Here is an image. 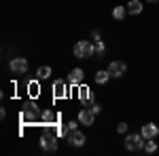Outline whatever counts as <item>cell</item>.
<instances>
[{"instance_id": "cell-1", "label": "cell", "mask_w": 159, "mask_h": 156, "mask_svg": "<svg viewBox=\"0 0 159 156\" xmlns=\"http://www.w3.org/2000/svg\"><path fill=\"white\" fill-rule=\"evenodd\" d=\"M72 53H74L76 59H89V57L96 55V47H93L89 40H79V42L74 44Z\"/></svg>"}, {"instance_id": "cell-2", "label": "cell", "mask_w": 159, "mask_h": 156, "mask_svg": "<svg viewBox=\"0 0 159 156\" xmlns=\"http://www.w3.org/2000/svg\"><path fill=\"white\" fill-rule=\"evenodd\" d=\"M144 148V135L142 133H129L125 137V150L129 152H140Z\"/></svg>"}, {"instance_id": "cell-3", "label": "cell", "mask_w": 159, "mask_h": 156, "mask_svg": "<svg viewBox=\"0 0 159 156\" xmlns=\"http://www.w3.org/2000/svg\"><path fill=\"white\" fill-rule=\"evenodd\" d=\"M40 148L45 150V152H55L57 150V135H53V133H43V137H40Z\"/></svg>"}, {"instance_id": "cell-4", "label": "cell", "mask_w": 159, "mask_h": 156, "mask_svg": "<svg viewBox=\"0 0 159 156\" xmlns=\"http://www.w3.org/2000/svg\"><path fill=\"white\" fill-rule=\"evenodd\" d=\"M9 68H11L13 74H25L28 68H30V63H28L25 57H13L11 63H9Z\"/></svg>"}, {"instance_id": "cell-5", "label": "cell", "mask_w": 159, "mask_h": 156, "mask_svg": "<svg viewBox=\"0 0 159 156\" xmlns=\"http://www.w3.org/2000/svg\"><path fill=\"white\" fill-rule=\"evenodd\" d=\"M106 70H108L110 78H121L123 74H125V70H127V65H125L123 61H110Z\"/></svg>"}, {"instance_id": "cell-6", "label": "cell", "mask_w": 159, "mask_h": 156, "mask_svg": "<svg viewBox=\"0 0 159 156\" xmlns=\"http://www.w3.org/2000/svg\"><path fill=\"white\" fill-rule=\"evenodd\" d=\"M83 80H85V72H83L81 68H74L72 72L68 74V84H70V86H81Z\"/></svg>"}, {"instance_id": "cell-7", "label": "cell", "mask_w": 159, "mask_h": 156, "mask_svg": "<svg viewBox=\"0 0 159 156\" xmlns=\"http://www.w3.org/2000/svg\"><path fill=\"white\" fill-rule=\"evenodd\" d=\"M85 141H87V137L81 131L74 129V131L68 133V144L72 145V148H81V145H85Z\"/></svg>"}, {"instance_id": "cell-8", "label": "cell", "mask_w": 159, "mask_h": 156, "mask_svg": "<svg viewBox=\"0 0 159 156\" xmlns=\"http://www.w3.org/2000/svg\"><path fill=\"white\" fill-rule=\"evenodd\" d=\"M93 120H96V114H93V110H91V108H83L81 112H79V122H81V124L91 127Z\"/></svg>"}, {"instance_id": "cell-9", "label": "cell", "mask_w": 159, "mask_h": 156, "mask_svg": "<svg viewBox=\"0 0 159 156\" xmlns=\"http://www.w3.org/2000/svg\"><path fill=\"white\" fill-rule=\"evenodd\" d=\"M53 97H55V99H64V97H68V82H64V80H55V82H53Z\"/></svg>"}, {"instance_id": "cell-10", "label": "cell", "mask_w": 159, "mask_h": 156, "mask_svg": "<svg viewBox=\"0 0 159 156\" xmlns=\"http://www.w3.org/2000/svg\"><path fill=\"white\" fill-rule=\"evenodd\" d=\"M140 133L144 135V139H155V137L159 135V127L155 124V122H147V124H142Z\"/></svg>"}, {"instance_id": "cell-11", "label": "cell", "mask_w": 159, "mask_h": 156, "mask_svg": "<svg viewBox=\"0 0 159 156\" xmlns=\"http://www.w3.org/2000/svg\"><path fill=\"white\" fill-rule=\"evenodd\" d=\"M36 118H38V110H36V106H34V103L25 106V110L21 112V120H24V122H28V120L32 122V120H36Z\"/></svg>"}, {"instance_id": "cell-12", "label": "cell", "mask_w": 159, "mask_h": 156, "mask_svg": "<svg viewBox=\"0 0 159 156\" xmlns=\"http://www.w3.org/2000/svg\"><path fill=\"white\" fill-rule=\"evenodd\" d=\"M79 101H81L83 106H87V103L93 101V99H91V91H89V86H85V84L79 86Z\"/></svg>"}, {"instance_id": "cell-13", "label": "cell", "mask_w": 159, "mask_h": 156, "mask_svg": "<svg viewBox=\"0 0 159 156\" xmlns=\"http://www.w3.org/2000/svg\"><path fill=\"white\" fill-rule=\"evenodd\" d=\"M127 13L129 15H140L142 13V2L140 0H129L127 2Z\"/></svg>"}, {"instance_id": "cell-14", "label": "cell", "mask_w": 159, "mask_h": 156, "mask_svg": "<svg viewBox=\"0 0 159 156\" xmlns=\"http://www.w3.org/2000/svg\"><path fill=\"white\" fill-rule=\"evenodd\" d=\"M40 118L45 120L47 124H55V122H57V114H55V112H51V110H45V112L40 114Z\"/></svg>"}, {"instance_id": "cell-15", "label": "cell", "mask_w": 159, "mask_h": 156, "mask_svg": "<svg viewBox=\"0 0 159 156\" xmlns=\"http://www.w3.org/2000/svg\"><path fill=\"white\" fill-rule=\"evenodd\" d=\"M108 80H110L108 70H98V72H96V82L98 84H106Z\"/></svg>"}, {"instance_id": "cell-16", "label": "cell", "mask_w": 159, "mask_h": 156, "mask_svg": "<svg viewBox=\"0 0 159 156\" xmlns=\"http://www.w3.org/2000/svg\"><path fill=\"white\" fill-rule=\"evenodd\" d=\"M125 15H127V6H115V9H112V17H115L117 21L125 19Z\"/></svg>"}, {"instance_id": "cell-17", "label": "cell", "mask_w": 159, "mask_h": 156, "mask_svg": "<svg viewBox=\"0 0 159 156\" xmlns=\"http://www.w3.org/2000/svg\"><path fill=\"white\" fill-rule=\"evenodd\" d=\"M51 74H53V72H51L49 65H40V68H38V72H36V76H38V80H47Z\"/></svg>"}, {"instance_id": "cell-18", "label": "cell", "mask_w": 159, "mask_h": 156, "mask_svg": "<svg viewBox=\"0 0 159 156\" xmlns=\"http://www.w3.org/2000/svg\"><path fill=\"white\" fill-rule=\"evenodd\" d=\"M142 150H144L147 154H153V152L157 150V144H155L153 139H144V148H142Z\"/></svg>"}, {"instance_id": "cell-19", "label": "cell", "mask_w": 159, "mask_h": 156, "mask_svg": "<svg viewBox=\"0 0 159 156\" xmlns=\"http://www.w3.org/2000/svg\"><path fill=\"white\" fill-rule=\"evenodd\" d=\"M93 47H96V55H98V57H102V55H104V51H106L104 40H96V44H93Z\"/></svg>"}, {"instance_id": "cell-20", "label": "cell", "mask_w": 159, "mask_h": 156, "mask_svg": "<svg viewBox=\"0 0 159 156\" xmlns=\"http://www.w3.org/2000/svg\"><path fill=\"white\" fill-rule=\"evenodd\" d=\"M117 131L119 133H127V122H119V124H117Z\"/></svg>"}, {"instance_id": "cell-21", "label": "cell", "mask_w": 159, "mask_h": 156, "mask_svg": "<svg viewBox=\"0 0 159 156\" xmlns=\"http://www.w3.org/2000/svg\"><path fill=\"white\" fill-rule=\"evenodd\" d=\"M89 108L93 110V114H100V110H102V108L98 106V103H96V101H91V103H89Z\"/></svg>"}, {"instance_id": "cell-22", "label": "cell", "mask_w": 159, "mask_h": 156, "mask_svg": "<svg viewBox=\"0 0 159 156\" xmlns=\"http://www.w3.org/2000/svg\"><path fill=\"white\" fill-rule=\"evenodd\" d=\"M76 127H79V118H76V120H70V122H68V129H70V131H74Z\"/></svg>"}, {"instance_id": "cell-23", "label": "cell", "mask_w": 159, "mask_h": 156, "mask_svg": "<svg viewBox=\"0 0 159 156\" xmlns=\"http://www.w3.org/2000/svg\"><path fill=\"white\" fill-rule=\"evenodd\" d=\"M147 2H153V4H155V2H159V0H147Z\"/></svg>"}]
</instances>
